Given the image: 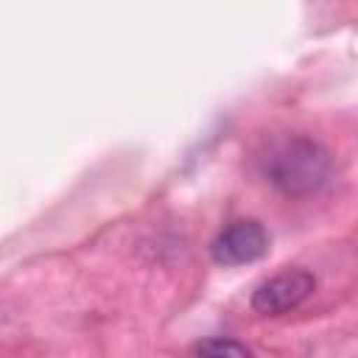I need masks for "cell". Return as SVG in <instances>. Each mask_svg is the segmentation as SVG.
Masks as SVG:
<instances>
[{
	"label": "cell",
	"instance_id": "cell-3",
	"mask_svg": "<svg viewBox=\"0 0 358 358\" xmlns=\"http://www.w3.org/2000/svg\"><path fill=\"white\" fill-rule=\"evenodd\" d=\"M268 252V232L255 218H241L224 227L210 243V255L218 266H246Z\"/></svg>",
	"mask_w": 358,
	"mask_h": 358
},
{
	"label": "cell",
	"instance_id": "cell-1",
	"mask_svg": "<svg viewBox=\"0 0 358 358\" xmlns=\"http://www.w3.org/2000/svg\"><path fill=\"white\" fill-rule=\"evenodd\" d=\"M263 179L285 196H310L330 179V154L310 137L285 134L271 140L260 154Z\"/></svg>",
	"mask_w": 358,
	"mask_h": 358
},
{
	"label": "cell",
	"instance_id": "cell-4",
	"mask_svg": "<svg viewBox=\"0 0 358 358\" xmlns=\"http://www.w3.org/2000/svg\"><path fill=\"white\" fill-rule=\"evenodd\" d=\"M193 352L199 355H252V350L241 341H232V338H207V341H199L193 347Z\"/></svg>",
	"mask_w": 358,
	"mask_h": 358
},
{
	"label": "cell",
	"instance_id": "cell-2",
	"mask_svg": "<svg viewBox=\"0 0 358 358\" xmlns=\"http://www.w3.org/2000/svg\"><path fill=\"white\" fill-rule=\"evenodd\" d=\"M316 288V277L305 268H285L266 282H260L252 294V308L260 316H282L299 308Z\"/></svg>",
	"mask_w": 358,
	"mask_h": 358
}]
</instances>
